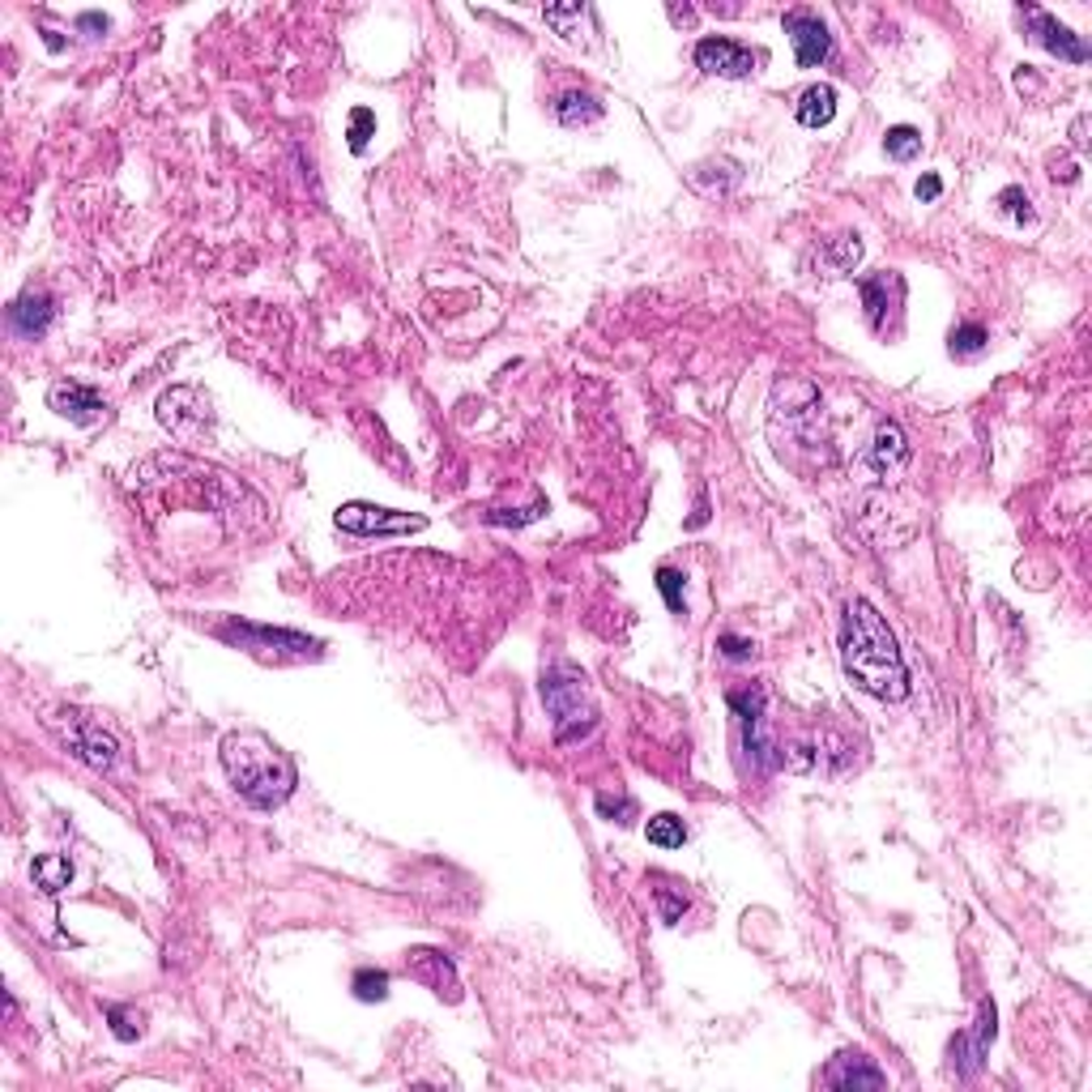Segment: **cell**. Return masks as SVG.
<instances>
[{
  "label": "cell",
  "instance_id": "6da1fadb",
  "mask_svg": "<svg viewBox=\"0 0 1092 1092\" xmlns=\"http://www.w3.org/2000/svg\"><path fill=\"white\" fill-rule=\"evenodd\" d=\"M841 666L850 683L883 704L909 695V666L896 649V636L866 598H850L841 615Z\"/></svg>",
  "mask_w": 1092,
  "mask_h": 1092
},
{
  "label": "cell",
  "instance_id": "7a4b0ae2",
  "mask_svg": "<svg viewBox=\"0 0 1092 1092\" xmlns=\"http://www.w3.org/2000/svg\"><path fill=\"white\" fill-rule=\"evenodd\" d=\"M222 768L256 811H274L295 794V759L261 730H231L222 738Z\"/></svg>",
  "mask_w": 1092,
  "mask_h": 1092
},
{
  "label": "cell",
  "instance_id": "3957f363",
  "mask_svg": "<svg viewBox=\"0 0 1092 1092\" xmlns=\"http://www.w3.org/2000/svg\"><path fill=\"white\" fill-rule=\"evenodd\" d=\"M542 704H547L551 718H555L559 743L585 738V734L598 726V709H594V700H590L585 675L576 670V666H551V670L542 675Z\"/></svg>",
  "mask_w": 1092,
  "mask_h": 1092
},
{
  "label": "cell",
  "instance_id": "277c9868",
  "mask_svg": "<svg viewBox=\"0 0 1092 1092\" xmlns=\"http://www.w3.org/2000/svg\"><path fill=\"white\" fill-rule=\"evenodd\" d=\"M338 530L355 534V538H393V534L427 530V517H410V512L376 508V504H342L338 508Z\"/></svg>",
  "mask_w": 1092,
  "mask_h": 1092
},
{
  "label": "cell",
  "instance_id": "5b68a950",
  "mask_svg": "<svg viewBox=\"0 0 1092 1092\" xmlns=\"http://www.w3.org/2000/svg\"><path fill=\"white\" fill-rule=\"evenodd\" d=\"M858 295H862V307H866L871 329H875V334H887V329L896 325V312H901V303H905V278L892 274V270L866 274V278H858Z\"/></svg>",
  "mask_w": 1092,
  "mask_h": 1092
},
{
  "label": "cell",
  "instance_id": "8992f818",
  "mask_svg": "<svg viewBox=\"0 0 1092 1092\" xmlns=\"http://www.w3.org/2000/svg\"><path fill=\"white\" fill-rule=\"evenodd\" d=\"M691 60H695V69L713 73V78H751L755 73V51L743 47L738 39H726V35L700 39Z\"/></svg>",
  "mask_w": 1092,
  "mask_h": 1092
},
{
  "label": "cell",
  "instance_id": "52a82bcc",
  "mask_svg": "<svg viewBox=\"0 0 1092 1092\" xmlns=\"http://www.w3.org/2000/svg\"><path fill=\"white\" fill-rule=\"evenodd\" d=\"M990 1042H994V1003L986 999V1003L978 1007V1029H973V1033H956L951 1046H947V1058H951V1067H956L960 1079H973V1075L986 1067Z\"/></svg>",
  "mask_w": 1092,
  "mask_h": 1092
},
{
  "label": "cell",
  "instance_id": "ba28073f",
  "mask_svg": "<svg viewBox=\"0 0 1092 1092\" xmlns=\"http://www.w3.org/2000/svg\"><path fill=\"white\" fill-rule=\"evenodd\" d=\"M406 973H410L414 982H423L431 994L448 999V1003L462 999L457 969H453V960H448V951H440V947H410V951H406Z\"/></svg>",
  "mask_w": 1092,
  "mask_h": 1092
},
{
  "label": "cell",
  "instance_id": "9c48e42d",
  "mask_svg": "<svg viewBox=\"0 0 1092 1092\" xmlns=\"http://www.w3.org/2000/svg\"><path fill=\"white\" fill-rule=\"evenodd\" d=\"M227 640H235L239 649H252V645H274L291 658H320V640L312 636H299V631H286V627H256V623H227L222 627Z\"/></svg>",
  "mask_w": 1092,
  "mask_h": 1092
},
{
  "label": "cell",
  "instance_id": "30bf717a",
  "mask_svg": "<svg viewBox=\"0 0 1092 1092\" xmlns=\"http://www.w3.org/2000/svg\"><path fill=\"white\" fill-rule=\"evenodd\" d=\"M1024 22H1029V35L1050 51V56H1058V60H1071V64H1084L1092 51H1088V43L1071 30V26H1063L1054 14H1046V9H1037V5H1029L1024 9Z\"/></svg>",
  "mask_w": 1092,
  "mask_h": 1092
},
{
  "label": "cell",
  "instance_id": "8fae6325",
  "mask_svg": "<svg viewBox=\"0 0 1092 1092\" xmlns=\"http://www.w3.org/2000/svg\"><path fill=\"white\" fill-rule=\"evenodd\" d=\"M781 26H786V35H790V43H794V60L802 64V69H815V64L828 60V51H832V35H828V26H823L815 14L790 9V14L781 18Z\"/></svg>",
  "mask_w": 1092,
  "mask_h": 1092
},
{
  "label": "cell",
  "instance_id": "7c38bea8",
  "mask_svg": "<svg viewBox=\"0 0 1092 1092\" xmlns=\"http://www.w3.org/2000/svg\"><path fill=\"white\" fill-rule=\"evenodd\" d=\"M47 406H51L60 419L78 423V427H90V423H99V419L107 414V402H103V393H94L90 384H69V380L51 384Z\"/></svg>",
  "mask_w": 1092,
  "mask_h": 1092
},
{
  "label": "cell",
  "instance_id": "4fadbf2b",
  "mask_svg": "<svg viewBox=\"0 0 1092 1092\" xmlns=\"http://www.w3.org/2000/svg\"><path fill=\"white\" fill-rule=\"evenodd\" d=\"M51 320H56V299L51 295H35V291H26L14 307H9V329L18 334V338H26V342H35V338H43L47 329H51Z\"/></svg>",
  "mask_w": 1092,
  "mask_h": 1092
},
{
  "label": "cell",
  "instance_id": "5bb4252c",
  "mask_svg": "<svg viewBox=\"0 0 1092 1092\" xmlns=\"http://www.w3.org/2000/svg\"><path fill=\"white\" fill-rule=\"evenodd\" d=\"M828 1088H883V1071L862 1054V1050H841L823 1071Z\"/></svg>",
  "mask_w": 1092,
  "mask_h": 1092
},
{
  "label": "cell",
  "instance_id": "9a60e30c",
  "mask_svg": "<svg viewBox=\"0 0 1092 1092\" xmlns=\"http://www.w3.org/2000/svg\"><path fill=\"white\" fill-rule=\"evenodd\" d=\"M69 747H73V755L82 759V764H90V768H111L115 764V743H111V734H103L90 718H78L73 722V734H69Z\"/></svg>",
  "mask_w": 1092,
  "mask_h": 1092
},
{
  "label": "cell",
  "instance_id": "2e32d148",
  "mask_svg": "<svg viewBox=\"0 0 1092 1092\" xmlns=\"http://www.w3.org/2000/svg\"><path fill=\"white\" fill-rule=\"evenodd\" d=\"M905 457H909V440H905V431L896 427V423H879L875 444L866 448V462H871L879 474H892Z\"/></svg>",
  "mask_w": 1092,
  "mask_h": 1092
},
{
  "label": "cell",
  "instance_id": "e0dca14e",
  "mask_svg": "<svg viewBox=\"0 0 1092 1092\" xmlns=\"http://www.w3.org/2000/svg\"><path fill=\"white\" fill-rule=\"evenodd\" d=\"M555 120H559L563 128L598 124V120H602V103H598L594 94H585V90H568V94H559V103H555Z\"/></svg>",
  "mask_w": 1092,
  "mask_h": 1092
},
{
  "label": "cell",
  "instance_id": "ac0fdd59",
  "mask_svg": "<svg viewBox=\"0 0 1092 1092\" xmlns=\"http://www.w3.org/2000/svg\"><path fill=\"white\" fill-rule=\"evenodd\" d=\"M832 115H837V90L832 86H811L798 99V124L802 128H823Z\"/></svg>",
  "mask_w": 1092,
  "mask_h": 1092
},
{
  "label": "cell",
  "instance_id": "d6986e66",
  "mask_svg": "<svg viewBox=\"0 0 1092 1092\" xmlns=\"http://www.w3.org/2000/svg\"><path fill=\"white\" fill-rule=\"evenodd\" d=\"M30 875H35V883H39V892L56 896V892H64V887L73 883V862L64 858V854H39L35 866H30Z\"/></svg>",
  "mask_w": 1092,
  "mask_h": 1092
},
{
  "label": "cell",
  "instance_id": "ffe728a7",
  "mask_svg": "<svg viewBox=\"0 0 1092 1092\" xmlns=\"http://www.w3.org/2000/svg\"><path fill=\"white\" fill-rule=\"evenodd\" d=\"M883 150H887V158H896V163H914L918 154H922V133L914 124H892L887 133H883Z\"/></svg>",
  "mask_w": 1092,
  "mask_h": 1092
},
{
  "label": "cell",
  "instance_id": "44dd1931",
  "mask_svg": "<svg viewBox=\"0 0 1092 1092\" xmlns=\"http://www.w3.org/2000/svg\"><path fill=\"white\" fill-rule=\"evenodd\" d=\"M645 837H649V845H658V850H679V845L687 841V823H683L675 811H662V815L649 819Z\"/></svg>",
  "mask_w": 1092,
  "mask_h": 1092
},
{
  "label": "cell",
  "instance_id": "7402d4cb",
  "mask_svg": "<svg viewBox=\"0 0 1092 1092\" xmlns=\"http://www.w3.org/2000/svg\"><path fill=\"white\" fill-rule=\"evenodd\" d=\"M389 973L384 969H359L355 978H350V990H355V999L359 1003H384L389 999Z\"/></svg>",
  "mask_w": 1092,
  "mask_h": 1092
},
{
  "label": "cell",
  "instance_id": "603a6c76",
  "mask_svg": "<svg viewBox=\"0 0 1092 1092\" xmlns=\"http://www.w3.org/2000/svg\"><path fill=\"white\" fill-rule=\"evenodd\" d=\"M823 252L832 256V274H850L858 265V256H862V239L858 235H837V239L823 243Z\"/></svg>",
  "mask_w": 1092,
  "mask_h": 1092
},
{
  "label": "cell",
  "instance_id": "cb8c5ba5",
  "mask_svg": "<svg viewBox=\"0 0 1092 1092\" xmlns=\"http://www.w3.org/2000/svg\"><path fill=\"white\" fill-rule=\"evenodd\" d=\"M107 1020H111L115 1042H137L142 1037V1011L124 1007V1003H107Z\"/></svg>",
  "mask_w": 1092,
  "mask_h": 1092
},
{
  "label": "cell",
  "instance_id": "d4e9b609",
  "mask_svg": "<svg viewBox=\"0 0 1092 1092\" xmlns=\"http://www.w3.org/2000/svg\"><path fill=\"white\" fill-rule=\"evenodd\" d=\"M994 206L1007 214V218H1015V222H1037V210H1033V201H1029V192L1024 188H1003L999 197H994Z\"/></svg>",
  "mask_w": 1092,
  "mask_h": 1092
},
{
  "label": "cell",
  "instance_id": "484cf974",
  "mask_svg": "<svg viewBox=\"0 0 1092 1092\" xmlns=\"http://www.w3.org/2000/svg\"><path fill=\"white\" fill-rule=\"evenodd\" d=\"M986 342H990V334H986L982 325H956V329H951V338H947L951 355H960V359L982 355V350H986Z\"/></svg>",
  "mask_w": 1092,
  "mask_h": 1092
},
{
  "label": "cell",
  "instance_id": "4316f807",
  "mask_svg": "<svg viewBox=\"0 0 1092 1092\" xmlns=\"http://www.w3.org/2000/svg\"><path fill=\"white\" fill-rule=\"evenodd\" d=\"M764 687H747V691H730L726 695V704L734 709V718L738 722H755V718H764Z\"/></svg>",
  "mask_w": 1092,
  "mask_h": 1092
},
{
  "label": "cell",
  "instance_id": "83f0119b",
  "mask_svg": "<svg viewBox=\"0 0 1092 1092\" xmlns=\"http://www.w3.org/2000/svg\"><path fill=\"white\" fill-rule=\"evenodd\" d=\"M654 901H658V914H662V922L666 926H675V922H683V914H687V892L679 887H654Z\"/></svg>",
  "mask_w": 1092,
  "mask_h": 1092
},
{
  "label": "cell",
  "instance_id": "f1b7e54d",
  "mask_svg": "<svg viewBox=\"0 0 1092 1092\" xmlns=\"http://www.w3.org/2000/svg\"><path fill=\"white\" fill-rule=\"evenodd\" d=\"M683 581L687 576L679 572V568H658V590H662V598H666V606L675 611V615H683Z\"/></svg>",
  "mask_w": 1092,
  "mask_h": 1092
},
{
  "label": "cell",
  "instance_id": "f546056e",
  "mask_svg": "<svg viewBox=\"0 0 1092 1092\" xmlns=\"http://www.w3.org/2000/svg\"><path fill=\"white\" fill-rule=\"evenodd\" d=\"M346 137H350V150H355V154L367 150V142L376 137V115H371L367 107H355V111H350V133H346Z\"/></svg>",
  "mask_w": 1092,
  "mask_h": 1092
},
{
  "label": "cell",
  "instance_id": "4dcf8cb0",
  "mask_svg": "<svg viewBox=\"0 0 1092 1092\" xmlns=\"http://www.w3.org/2000/svg\"><path fill=\"white\" fill-rule=\"evenodd\" d=\"M594 807H598L602 819H615V823H631V819H636V798H627V794H619V798L598 794Z\"/></svg>",
  "mask_w": 1092,
  "mask_h": 1092
},
{
  "label": "cell",
  "instance_id": "1f68e13d",
  "mask_svg": "<svg viewBox=\"0 0 1092 1092\" xmlns=\"http://www.w3.org/2000/svg\"><path fill=\"white\" fill-rule=\"evenodd\" d=\"M718 649H722V658H730V662H751L755 658V645L747 636H734V631H722L718 636Z\"/></svg>",
  "mask_w": 1092,
  "mask_h": 1092
},
{
  "label": "cell",
  "instance_id": "d6a6232c",
  "mask_svg": "<svg viewBox=\"0 0 1092 1092\" xmlns=\"http://www.w3.org/2000/svg\"><path fill=\"white\" fill-rule=\"evenodd\" d=\"M585 18H594V9H585V5H568V9H547V22L563 35V39H572V22H585Z\"/></svg>",
  "mask_w": 1092,
  "mask_h": 1092
},
{
  "label": "cell",
  "instance_id": "836d02e7",
  "mask_svg": "<svg viewBox=\"0 0 1092 1092\" xmlns=\"http://www.w3.org/2000/svg\"><path fill=\"white\" fill-rule=\"evenodd\" d=\"M542 512H547V499H534V508H526V512H487V521L491 526H526V521L542 517Z\"/></svg>",
  "mask_w": 1092,
  "mask_h": 1092
},
{
  "label": "cell",
  "instance_id": "e575fe53",
  "mask_svg": "<svg viewBox=\"0 0 1092 1092\" xmlns=\"http://www.w3.org/2000/svg\"><path fill=\"white\" fill-rule=\"evenodd\" d=\"M914 192H918V201H939V192H943V179H939V175H922Z\"/></svg>",
  "mask_w": 1092,
  "mask_h": 1092
},
{
  "label": "cell",
  "instance_id": "d590c367",
  "mask_svg": "<svg viewBox=\"0 0 1092 1092\" xmlns=\"http://www.w3.org/2000/svg\"><path fill=\"white\" fill-rule=\"evenodd\" d=\"M78 26H82V30H103V35H107V26H111V22H107L103 14H82V18H78Z\"/></svg>",
  "mask_w": 1092,
  "mask_h": 1092
},
{
  "label": "cell",
  "instance_id": "8d00e7d4",
  "mask_svg": "<svg viewBox=\"0 0 1092 1092\" xmlns=\"http://www.w3.org/2000/svg\"><path fill=\"white\" fill-rule=\"evenodd\" d=\"M704 521H709V504H704V499H700V504H695V517H691V521H687V526H691V530H700V526H704Z\"/></svg>",
  "mask_w": 1092,
  "mask_h": 1092
}]
</instances>
